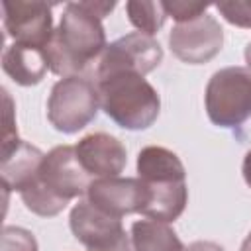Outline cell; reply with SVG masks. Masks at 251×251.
Masks as SVG:
<instances>
[{
    "label": "cell",
    "instance_id": "1",
    "mask_svg": "<svg viewBox=\"0 0 251 251\" xmlns=\"http://www.w3.org/2000/svg\"><path fill=\"white\" fill-rule=\"evenodd\" d=\"M90 182L75 147L57 145L43 157L35 176L20 190V196L27 210L49 218L57 216L69 200L84 194Z\"/></svg>",
    "mask_w": 251,
    "mask_h": 251
},
{
    "label": "cell",
    "instance_id": "2",
    "mask_svg": "<svg viewBox=\"0 0 251 251\" xmlns=\"http://www.w3.org/2000/svg\"><path fill=\"white\" fill-rule=\"evenodd\" d=\"M106 47L102 20L88 14L78 2H69L47 47L49 69L63 78L80 76L92 63L98 65Z\"/></svg>",
    "mask_w": 251,
    "mask_h": 251
},
{
    "label": "cell",
    "instance_id": "3",
    "mask_svg": "<svg viewBox=\"0 0 251 251\" xmlns=\"http://www.w3.org/2000/svg\"><path fill=\"white\" fill-rule=\"evenodd\" d=\"M137 175L149 194L141 214L167 224L175 222L188 202L186 171L176 153L159 145L143 147L137 155Z\"/></svg>",
    "mask_w": 251,
    "mask_h": 251
},
{
    "label": "cell",
    "instance_id": "4",
    "mask_svg": "<svg viewBox=\"0 0 251 251\" xmlns=\"http://www.w3.org/2000/svg\"><path fill=\"white\" fill-rule=\"evenodd\" d=\"M100 108L124 129L149 127L161 108L159 92L143 75L122 71L96 80Z\"/></svg>",
    "mask_w": 251,
    "mask_h": 251
},
{
    "label": "cell",
    "instance_id": "5",
    "mask_svg": "<svg viewBox=\"0 0 251 251\" xmlns=\"http://www.w3.org/2000/svg\"><path fill=\"white\" fill-rule=\"evenodd\" d=\"M206 114L220 127H237L251 118V71L226 67L216 71L206 84Z\"/></svg>",
    "mask_w": 251,
    "mask_h": 251
},
{
    "label": "cell",
    "instance_id": "6",
    "mask_svg": "<svg viewBox=\"0 0 251 251\" xmlns=\"http://www.w3.org/2000/svg\"><path fill=\"white\" fill-rule=\"evenodd\" d=\"M100 108L98 88L86 76H67L53 84L47 100V120L63 133L88 126Z\"/></svg>",
    "mask_w": 251,
    "mask_h": 251
},
{
    "label": "cell",
    "instance_id": "7",
    "mask_svg": "<svg viewBox=\"0 0 251 251\" xmlns=\"http://www.w3.org/2000/svg\"><path fill=\"white\" fill-rule=\"evenodd\" d=\"M71 229L86 251H133L122 220L108 216L88 200L71 210Z\"/></svg>",
    "mask_w": 251,
    "mask_h": 251
},
{
    "label": "cell",
    "instance_id": "8",
    "mask_svg": "<svg viewBox=\"0 0 251 251\" xmlns=\"http://www.w3.org/2000/svg\"><path fill=\"white\" fill-rule=\"evenodd\" d=\"M161 61H163V49L159 41L141 31H133L112 41L104 49L94 75H96V80L122 71L147 75L155 67H159Z\"/></svg>",
    "mask_w": 251,
    "mask_h": 251
},
{
    "label": "cell",
    "instance_id": "9",
    "mask_svg": "<svg viewBox=\"0 0 251 251\" xmlns=\"http://www.w3.org/2000/svg\"><path fill=\"white\" fill-rule=\"evenodd\" d=\"M173 53L190 65H200L210 61L224 43V33L220 24L204 14L192 22L176 24L169 35Z\"/></svg>",
    "mask_w": 251,
    "mask_h": 251
},
{
    "label": "cell",
    "instance_id": "10",
    "mask_svg": "<svg viewBox=\"0 0 251 251\" xmlns=\"http://www.w3.org/2000/svg\"><path fill=\"white\" fill-rule=\"evenodd\" d=\"M4 29L14 41L49 47L53 29L51 6L45 2H2Z\"/></svg>",
    "mask_w": 251,
    "mask_h": 251
},
{
    "label": "cell",
    "instance_id": "11",
    "mask_svg": "<svg viewBox=\"0 0 251 251\" xmlns=\"http://www.w3.org/2000/svg\"><path fill=\"white\" fill-rule=\"evenodd\" d=\"M86 196L92 206L120 220L126 214H133V212L141 214L149 200L147 188L139 178H120V176H106L92 180L86 190Z\"/></svg>",
    "mask_w": 251,
    "mask_h": 251
},
{
    "label": "cell",
    "instance_id": "12",
    "mask_svg": "<svg viewBox=\"0 0 251 251\" xmlns=\"http://www.w3.org/2000/svg\"><path fill=\"white\" fill-rule=\"evenodd\" d=\"M75 151L82 169L98 178L118 176L127 163V153L122 141L104 131L84 135L75 145Z\"/></svg>",
    "mask_w": 251,
    "mask_h": 251
},
{
    "label": "cell",
    "instance_id": "13",
    "mask_svg": "<svg viewBox=\"0 0 251 251\" xmlns=\"http://www.w3.org/2000/svg\"><path fill=\"white\" fill-rule=\"evenodd\" d=\"M2 69L14 82L22 86L37 84L49 69L47 49L14 41L2 53Z\"/></svg>",
    "mask_w": 251,
    "mask_h": 251
},
{
    "label": "cell",
    "instance_id": "14",
    "mask_svg": "<svg viewBox=\"0 0 251 251\" xmlns=\"http://www.w3.org/2000/svg\"><path fill=\"white\" fill-rule=\"evenodd\" d=\"M43 153L29 145L27 141H18L16 145L8 147L2 151V184L4 188H12V190H22L37 173L41 161H43Z\"/></svg>",
    "mask_w": 251,
    "mask_h": 251
},
{
    "label": "cell",
    "instance_id": "15",
    "mask_svg": "<svg viewBox=\"0 0 251 251\" xmlns=\"http://www.w3.org/2000/svg\"><path fill=\"white\" fill-rule=\"evenodd\" d=\"M133 251H184L182 241L167 222L139 220L131 224Z\"/></svg>",
    "mask_w": 251,
    "mask_h": 251
},
{
    "label": "cell",
    "instance_id": "16",
    "mask_svg": "<svg viewBox=\"0 0 251 251\" xmlns=\"http://www.w3.org/2000/svg\"><path fill=\"white\" fill-rule=\"evenodd\" d=\"M126 12L129 22L145 35H155L165 24L167 12L163 2H127Z\"/></svg>",
    "mask_w": 251,
    "mask_h": 251
},
{
    "label": "cell",
    "instance_id": "17",
    "mask_svg": "<svg viewBox=\"0 0 251 251\" xmlns=\"http://www.w3.org/2000/svg\"><path fill=\"white\" fill-rule=\"evenodd\" d=\"M2 251H37V243L27 229L6 226L2 231Z\"/></svg>",
    "mask_w": 251,
    "mask_h": 251
},
{
    "label": "cell",
    "instance_id": "18",
    "mask_svg": "<svg viewBox=\"0 0 251 251\" xmlns=\"http://www.w3.org/2000/svg\"><path fill=\"white\" fill-rule=\"evenodd\" d=\"M216 10L233 25L251 27V2H220Z\"/></svg>",
    "mask_w": 251,
    "mask_h": 251
},
{
    "label": "cell",
    "instance_id": "19",
    "mask_svg": "<svg viewBox=\"0 0 251 251\" xmlns=\"http://www.w3.org/2000/svg\"><path fill=\"white\" fill-rule=\"evenodd\" d=\"M167 16H173L178 24L192 22L206 14L208 4H194V2H163Z\"/></svg>",
    "mask_w": 251,
    "mask_h": 251
},
{
    "label": "cell",
    "instance_id": "20",
    "mask_svg": "<svg viewBox=\"0 0 251 251\" xmlns=\"http://www.w3.org/2000/svg\"><path fill=\"white\" fill-rule=\"evenodd\" d=\"M4 94V126H2V151L16 145L20 141L18 129H16V116H14V102L8 94V90H2Z\"/></svg>",
    "mask_w": 251,
    "mask_h": 251
},
{
    "label": "cell",
    "instance_id": "21",
    "mask_svg": "<svg viewBox=\"0 0 251 251\" xmlns=\"http://www.w3.org/2000/svg\"><path fill=\"white\" fill-rule=\"evenodd\" d=\"M88 14H92V16H96L98 20H102V18H106L114 8H116V4L114 2H78Z\"/></svg>",
    "mask_w": 251,
    "mask_h": 251
},
{
    "label": "cell",
    "instance_id": "22",
    "mask_svg": "<svg viewBox=\"0 0 251 251\" xmlns=\"http://www.w3.org/2000/svg\"><path fill=\"white\" fill-rule=\"evenodd\" d=\"M184 251H224V247L212 241H194L188 247H184Z\"/></svg>",
    "mask_w": 251,
    "mask_h": 251
},
{
    "label": "cell",
    "instance_id": "23",
    "mask_svg": "<svg viewBox=\"0 0 251 251\" xmlns=\"http://www.w3.org/2000/svg\"><path fill=\"white\" fill-rule=\"evenodd\" d=\"M241 173H243V178L247 182V186H251V151L245 153V159H243V167H241Z\"/></svg>",
    "mask_w": 251,
    "mask_h": 251
},
{
    "label": "cell",
    "instance_id": "24",
    "mask_svg": "<svg viewBox=\"0 0 251 251\" xmlns=\"http://www.w3.org/2000/svg\"><path fill=\"white\" fill-rule=\"evenodd\" d=\"M239 251H251V233L245 237V241H243V245H241Z\"/></svg>",
    "mask_w": 251,
    "mask_h": 251
},
{
    "label": "cell",
    "instance_id": "25",
    "mask_svg": "<svg viewBox=\"0 0 251 251\" xmlns=\"http://www.w3.org/2000/svg\"><path fill=\"white\" fill-rule=\"evenodd\" d=\"M245 61H247V65H249V71H251V43L245 47Z\"/></svg>",
    "mask_w": 251,
    "mask_h": 251
}]
</instances>
